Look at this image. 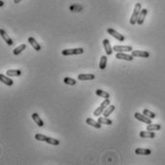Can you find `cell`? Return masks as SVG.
<instances>
[{"instance_id":"23","label":"cell","mask_w":165,"mask_h":165,"mask_svg":"<svg viewBox=\"0 0 165 165\" xmlns=\"http://www.w3.org/2000/svg\"><path fill=\"white\" fill-rule=\"evenodd\" d=\"M95 93L97 96H99V97H102V98H105V99H110V94H109L107 92L104 91V90H101V89H97Z\"/></svg>"},{"instance_id":"29","label":"cell","mask_w":165,"mask_h":165,"mask_svg":"<svg viewBox=\"0 0 165 165\" xmlns=\"http://www.w3.org/2000/svg\"><path fill=\"white\" fill-rule=\"evenodd\" d=\"M21 0H14V3H16V4H17V3H19Z\"/></svg>"},{"instance_id":"25","label":"cell","mask_w":165,"mask_h":165,"mask_svg":"<svg viewBox=\"0 0 165 165\" xmlns=\"http://www.w3.org/2000/svg\"><path fill=\"white\" fill-rule=\"evenodd\" d=\"M98 122L104 125H112V121L110 120L107 117H98Z\"/></svg>"},{"instance_id":"14","label":"cell","mask_w":165,"mask_h":165,"mask_svg":"<svg viewBox=\"0 0 165 165\" xmlns=\"http://www.w3.org/2000/svg\"><path fill=\"white\" fill-rule=\"evenodd\" d=\"M28 41H29V43L31 44L32 47L34 48V49H35L36 51H40V49H41V46L40 45V43H38V41L36 40L34 38L30 37V38H28Z\"/></svg>"},{"instance_id":"21","label":"cell","mask_w":165,"mask_h":165,"mask_svg":"<svg viewBox=\"0 0 165 165\" xmlns=\"http://www.w3.org/2000/svg\"><path fill=\"white\" fill-rule=\"evenodd\" d=\"M114 110H115V106H114V105H110V106L106 109V110H104L103 114H104L105 117H109V116L112 114Z\"/></svg>"},{"instance_id":"13","label":"cell","mask_w":165,"mask_h":165,"mask_svg":"<svg viewBox=\"0 0 165 165\" xmlns=\"http://www.w3.org/2000/svg\"><path fill=\"white\" fill-rule=\"evenodd\" d=\"M147 14H148V10H147V9H142L138 16V18H137V24H138V25H142L143 24Z\"/></svg>"},{"instance_id":"5","label":"cell","mask_w":165,"mask_h":165,"mask_svg":"<svg viewBox=\"0 0 165 165\" xmlns=\"http://www.w3.org/2000/svg\"><path fill=\"white\" fill-rule=\"evenodd\" d=\"M107 34H110V36H112L113 38H116L117 40L119 41H124L125 40V37L123 36L122 34H120V33H118L117 31H115L114 29L112 28H109L107 30Z\"/></svg>"},{"instance_id":"19","label":"cell","mask_w":165,"mask_h":165,"mask_svg":"<svg viewBox=\"0 0 165 165\" xmlns=\"http://www.w3.org/2000/svg\"><path fill=\"white\" fill-rule=\"evenodd\" d=\"M136 154L140 155H151L152 151L150 149H144V148H137L136 149Z\"/></svg>"},{"instance_id":"20","label":"cell","mask_w":165,"mask_h":165,"mask_svg":"<svg viewBox=\"0 0 165 165\" xmlns=\"http://www.w3.org/2000/svg\"><path fill=\"white\" fill-rule=\"evenodd\" d=\"M6 74L9 77H17L19 75H21V71L19 69H9L6 71Z\"/></svg>"},{"instance_id":"10","label":"cell","mask_w":165,"mask_h":165,"mask_svg":"<svg viewBox=\"0 0 165 165\" xmlns=\"http://www.w3.org/2000/svg\"><path fill=\"white\" fill-rule=\"evenodd\" d=\"M131 55L134 57H138V58H149L150 54L147 51H139V50H134L131 52Z\"/></svg>"},{"instance_id":"27","label":"cell","mask_w":165,"mask_h":165,"mask_svg":"<svg viewBox=\"0 0 165 165\" xmlns=\"http://www.w3.org/2000/svg\"><path fill=\"white\" fill-rule=\"evenodd\" d=\"M64 84H66L68 86H75L77 84V81L73 79V78H69V77H65L64 79Z\"/></svg>"},{"instance_id":"1","label":"cell","mask_w":165,"mask_h":165,"mask_svg":"<svg viewBox=\"0 0 165 165\" xmlns=\"http://www.w3.org/2000/svg\"><path fill=\"white\" fill-rule=\"evenodd\" d=\"M35 138L36 140H38V141H44V142H46L48 144H51V145H59L60 144V141L58 139H56V138H52V137H49V136H44V134H37L35 136Z\"/></svg>"},{"instance_id":"2","label":"cell","mask_w":165,"mask_h":165,"mask_svg":"<svg viewBox=\"0 0 165 165\" xmlns=\"http://www.w3.org/2000/svg\"><path fill=\"white\" fill-rule=\"evenodd\" d=\"M141 4L140 3H136V6H134V13L131 14V20H130V23L131 25H134L136 23H137V18H138V16L141 12Z\"/></svg>"},{"instance_id":"26","label":"cell","mask_w":165,"mask_h":165,"mask_svg":"<svg viewBox=\"0 0 165 165\" xmlns=\"http://www.w3.org/2000/svg\"><path fill=\"white\" fill-rule=\"evenodd\" d=\"M25 49H26V45H25V44H20L19 46H17L16 48H14V54L17 56V55H19V54L21 53L22 51L25 50Z\"/></svg>"},{"instance_id":"3","label":"cell","mask_w":165,"mask_h":165,"mask_svg":"<svg viewBox=\"0 0 165 165\" xmlns=\"http://www.w3.org/2000/svg\"><path fill=\"white\" fill-rule=\"evenodd\" d=\"M84 53V48H68V49L62 50V54L64 56H72V55H80Z\"/></svg>"},{"instance_id":"12","label":"cell","mask_w":165,"mask_h":165,"mask_svg":"<svg viewBox=\"0 0 165 165\" xmlns=\"http://www.w3.org/2000/svg\"><path fill=\"white\" fill-rule=\"evenodd\" d=\"M0 35H1L2 38L5 40V42L7 43L8 45H10V46H11V45H13V44H14V41L12 40V38H11L10 37H9V36L7 35V33H6L3 29L0 30Z\"/></svg>"},{"instance_id":"9","label":"cell","mask_w":165,"mask_h":165,"mask_svg":"<svg viewBox=\"0 0 165 165\" xmlns=\"http://www.w3.org/2000/svg\"><path fill=\"white\" fill-rule=\"evenodd\" d=\"M103 45L105 48V51H106V54L107 56H110L112 54V51H113V47L110 46V42L107 38H105L103 40Z\"/></svg>"},{"instance_id":"4","label":"cell","mask_w":165,"mask_h":165,"mask_svg":"<svg viewBox=\"0 0 165 165\" xmlns=\"http://www.w3.org/2000/svg\"><path fill=\"white\" fill-rule=\"evenodd\" d=\"M110 99H106L104 102H102L100 106H99L97 109L94 110V116H100L101 113L104 112V110L107 109V107L110 106Z\"/></svg>"},{"instance_id":"18","label":"cell","mask_w":165,"mask_h":165,"mask_svg":"<svg viewBox=\"0 0 165 165\" xmlns=\"http://www.w3.org/2000/svg\"><path fill=\"white\" fill-rule=\"evenodd\" d=\"M86 124L89 125V126H92V127H94L96 129H101V126L102 124L101 123H99L98 121H95L92 118H86Z\"/></svg>"},{"instance_id":"17","label":"cell","mask_w":165,"mask_h":165,"mask_svg":"<svg viewBox=\"0 0 165 165\" xmlns=\"http://www.w3.org/2000/svg\"><path fill=\"white\" fill-rule=\"evenodd\" d=\"M32 118H33V120H34V121L36 122V124H37L38 127H43V125H44V123H43V121L42 120H41V118L40 117V115L38 114V113H33L32 114Z\"/></svg>"},{"instance_id":"6","label":"cell","mask_w":165,"mask_h":165,"mask_svg":"<svg viewBox=\"0 0 165 165\" xmlns=\"http://www.w3.org/2000/svg\"><path fill=\"white\" fill-rule=\"evenodd\" d=\"M134 117L136 119L139 120V121H141L143 123H145V124L149 125V124H152V119L147 117L146 115H144L143 113H139V112H136L134 113Z\"/></svg>"},{"instance_id":"24","label":"cell","mask_w":165,"mask_h":165,"mask_svg":"<svg viewBox=\"0 0 165 165\" xmlns=\"http://www.w3.org/2000/svg\"><path fill=\"white\" fill-rule=\"evenodd\" d=\"M160 129H161V126L160 124H149L148 126H147V130L152 131H160Z\"/></svg>"},{"instance_id":"11","label":"cell","mask_w":165,"mask_h":165,"mask_svg":"<svg viewBox=\"0 0 165 165\" xmlns=\"http://www.w3.org/2000/svg\"><path fill=\"white\" fill-rule=\"evenodd\" d=\"M139 136L140 137L142 138H155V134L153 133L152 131H141L139 133Z\"/></svg>"},{"instance_id":"7","label":"cell","mask_w":165,"mask_h":165,"mask_svg":"<svg viewBox=\"0 0 165 165\" xmlns=\"http://www.w3.org/2000/svg\"><path fill=\"white\" fill-rule=\"evenodd\" d=\"M116 59H118V60H125V61H129V62H131V61H133L134 57L133 55H128V54H124V52H117L116 53Z\"/></svg>"},{"instance_id":"30","label":"cell","mask_w":165,"mask_h":165,"mask_svg":"<svg viewBox=\"0 0 165 165\" xmlns=\"http://www.w3.org/2000/svg\"><path fill=\"white\" fill-rule=\"evenodd\" d=\"M3 5H4V2H3L2 0H1V1H0V7H2Z\"/></svg>"},{"instance_id":"22","label":"cell","mask_w":165,"mask_h":165,"mask_svg":"<svg viewBox=\"0 0 165 165\" xmlns=\"http://www.w3.org/2000/svg\"><path fill=\"white\" fill-rule=\"evenodd\" d=\"M107 56H102V57H101L100 64H99V67H100L101 70H104L105 68L107 67Z\"/></svg>"},{"instance_id":"15","label":"cell","mask_w":165,"mask_h":165,"mask_svg":"<svg viewBox=\"0 0 165 165\" xmlns=\"http://www.w3.org/2000/svg\"><path fill=\"white\" fill-rule=\"evenodd\" d=\"M95 76L93 74H80L78 76V80L80 81H91L94 80Z\"/></svg>"},{"instance_id":"16","label":"cell","mask_w":165,"mask_h":165,"mask_svg":"<svg viewBox=\"0 0 165 165\" xmlns=\"http://www.w3.org/2000/svg\"><path fill=\"white\" fill-rule=\"evenodd\" d=\"M0 81H1L2 83H4L5 85L9 86H11L14 85V81L12 80V79H10L9 76L7 77V76H5V75H3V74L0 75Z\"/></svg>"},{"instance_id":"8","label":"cell","mask_w":165,"mask_h":165,"mask_svg":"<svg viewBox=\"0 0 165 165\" xmlns=\"http://www.w3.org/2000/svg\"><path fill=\"white\" fill-rule=\"evenodd\" d=\"M133 50V47L129 45H114L113 46V51L115 52H131Z\"/></svg>"},{"instance_id":"28","label":"cell","mask_w":165,"mask_h":165,"mask_svg":"<svg viewBox=\"0 0 165 165\" xmlns=\"http://www.w3.org/2000/svg\"><path fill=\"white\" fill-rule=\"evenodd\" d=\"M143 114L144 115H146L147 117H149V118H151V119H154L155 118V114L153 112H151V110H143Z\"/></svg>"}]
</instances>
